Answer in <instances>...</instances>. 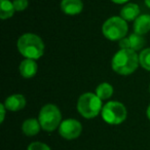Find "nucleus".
I'll return each instance as SVG.
<instances>
[{
	"label": "nucleus",
	"mask_w": 150,
	"mask_h": 150,
	"mask_svg": "<svg viewBox=\"0 0 150 150\" xmlns=\"http://www.w3.org/2000/svg\"><path fill=\"white\" fill-rule=\"evenodd\" d=\"M20 73H21L22 77L24 78H32L34 77L37 73L38 65L36 63V60L33 59H27L25 58L20 64Z\"/></svg>",
	"instance_id": "nucleus-11"
},
{
	"label": "nucleus",
	"mask_w": 150,
	"mask_h": 150,
	"mask_svg": "<svg viewBox=\"0 0 150 150\" xmlns=\"http://www.w3.org/2000/svg\"><path fill=\"white\" fill-rule=\"evenodd\" d=\"M119 47L125 50H132L138 52V50H144L145 45V38L143 35H139L137 33H132L129 36H125L121 40H119Z\"/></svg>",
	"instance_id": "nucleus-8"
},
{
	"label": "nucleus",
	"mask_w": 150,
	"mask_h": 150,
	"mask_svg": "<svg viewBox=\"0 0 150 150\" xmlns=\"http://www.w3.org/2000/svg\"><path fill=\"white\" fill-rule=\"evenodd\" d=\"M59 134L66 140H74L82 133V125L74 118H67L61 122L59 127Z\"/></svg>",
	"instance_id": "nucleus-7"
},
{
	"label": "nucleus",
	"mask_w": 150,
	"mask_h": 150,
	"mask_svg": "<svg viewBox=\"0 0 150 150\" xmlns=\"http://www.w3.org/2000/svg\"><path fill=\"white\" fill-rule=\"evenodd\" d=\"M38 120L41 129L45 132H54L59 129L62 122V113L57 105L46 104L40 109L38 114Z\"/></svg>",
	"instance_id": "nucleus-5"
},
{
	"label": "nucleus",
	"mask_w": 150,
	"mask_h": 150,
	"mask_svg": "<svg viewBox=\"0 0 150 150\" xmlns=\"http://www.w3.org/2000/svg\"><path fill=\"white\" fill-rule=\"evenodd\" d=\"M4 106L7 109V111L11 112H17V111L23 110L25 108L27 101L26 98L21 94H13L11 96L7 97L4 101Z\"/></svg>",
	"instance_id": "nucleus-9"
},
{
	"label": "nucleus",
	"mask_w": 150,
	"mask_h": 150,
	"mask_svg": "<svg viewBox=\"0 0 150 150\" xmlns=\"http://www.w3.org/2000/svg\"><path fill=\"white\" fill-rule=\"evenodd\" d=\"M16 13L13 1L11 0H0V18L1 20L11 19Z\"/></svg>",
	"instance_id": "nucleus-15"
},
{
	"label": "nucleus",
	"mask_w": 150,
	"mask_h": 150,
	"mask_svg": "<svg viewBox=\"0 0 150 150\" xmlns=\"http://www.w3.org/2000/svg\"><path fill=\"white\" fill-rule=\"evenodd\" d=\"M20 54L27 59L38 60L44 54V42L34 33H25L20 36L17 42Z\"/></svg>",
	"instance_id": "nucleus-2"
},
{
	"label": "nucleus",
	"mask_w": 150,
	"mask_h": 150,
	"mask_svg": "<svg viewBox=\"0 0 150 150\" xmlns=\"http://www.w3.org/2000/svg\"><path fill=\"white\" fill-rule=\"evenodd\" d=\"M61 9L65 15H79L83 9V2H82V0H62Z\"/></svg>",
	"instance_id": "nucleus-10"
},
{
	"label": "nucleus",
	"mask_w": 150,
	"mask_h": 150,
	"mask_svg": "<svg viewBox=\"0 0 150 150\" xmlns=\"http://www.w3.org/2000/svg\"><path fill=\"white\" fill-rule=\"evenodd\" d=\"M146 115H147V118L150 120V104H149V106H148L147 110H146Z\"/></svg>",
	"instance_id": "nucleus-22"
},
{
	"label": "nucleus",
	"mask_w": 150,
	"mask_h": 150,
	"mask_svg": "<svg viewBox=\"0 0 150 150\" xmlns=\"http://www.w3.org/2000/svg\"><path fill=\"white\" fill-rule=\"evenodd\" d=\"M101 115L106 123L117 125L122 123L127 119V111L122 103L118 101H109L103 106Z\"/></svg>",
	"instance_id": "nucleus-6"
},
{
	"label": "nucleus",
	"mask_w": 150,
	"mask_h": 150,
	"mask_svg": "<svg viewBox=\"0 0 150 150\" xmlns=\"http://www.w3.org/2000/svg\"><path fill=\"white\" fill-rule=\"evenodd\" d=\"M140 16V7L136 3H125L120 11V17L127 22L135 21Z\"/></svg>",
	"instance_id": "nucleus-13"
},
{
	"label": "nucleus",
	"mask_w": 150,
	"mask_h": 150,
	"mask_svg": "<svg viewBox=\"0 0 150 150\" xmlns=\"http://www.w3.org/2000/svg\"><path fill=\"white\" fill-rule=\"evenodd\" d=\"M13 3L16 11H24L25 9H27L28 5H29L28 0H13Z\"/></svg>",
	"instance_id": "nucleus-19"
},
{
	"label": "nucleus",
	"mask_w": 150,
	"mask_h": 150,
	"mask_svg": "<svg viewBox=\"0 0 150 150\" xmlns=\"http://www.w3.org/2000/svg\"><path fill=\"white\" fill-rule=\"evenodd\" d=\"M140 66L147 71H150V47L144 48L139 54Z\"/></svg>",
	"instance_id": "nucleus-17"
},
{
	"label": "nucleus",
	"mask_w": 150,
	"mask_h": 150,
	"mask_svg": "<svg viewBox=\"0 0 150 150\" xmlns=\"http://www.w3.org/2000/svg\"><path fill=\"white\" fill-rule=\"evenodd\" d=\"M144 2H145L146 6L149 7V8H150V0H144Z\"/></svg>",
	"instance_id": "nucleus-23"
},
{
	"label": "nucleus",
	"mask_w": 150,
	"mask_h": 150,
	"mask_svg": "<svg viewBox=\"0 0 150 150\" xmlns=\"http://www.w3.org/2000/svg\"><path fill=\"white\" fill-rule=\"evenodd\" d=\"M41 129V125L38 118H28L22 125V132L28 137L36 136Z\"/></svg>",
	"instance_id": "nucleus-14"
},
{
	"label": "nucleus",
	"mask_w": 150,
	"mask_h": 150,
	"mask_svg": "<svg viewBox=\"0 0 150 150\" xmlns=\"http://www.w3.org/2000/svg\"><path fill=\"white\" fill-rule=\"evenodd\" d=\"M139 54L132 50L120 48L113 56L111 61V68L115 73L127 76L134 73L139 67Z\"/></svg>",
	"instance_id": "nucleus-1"
},
{
	"label": "nucleus",
	"mask_w": 150,
	"mask_h": 150,
	"mask_svg": "<svg viewBox=\"0 0 150 150\" xmlns=\"http://www.w3.org/2000/svg\"><path fill=\"white\" fill-rule=\"evenodd\" d=\"M110 1H112L115 4H125V3L129 2V0H110Z\"/></svg>",
	"instance_id": "nucleus-21"
},
{
	"label": "nucleus",
	"mask_w": 150,
	"mask_h": 150,
	"mask_svg": "<svg viewBox=\"0 0 150 150\" xmlns=\"http://www.w3.org/2000/svg\"><path fill=\"white\" fill-rule=\"evenodd\" d=\"M149 88V93H150V84H149V88Z\"/></svg>",
	"instance_id": "nucleus-24"
},
{
	"label": "nucleus",
	"mask_w": 150,
	"mask_h": 150,
	"mask_svg": "<svg viewBox=\"0 0 150 150\" xmlns=\"http://www.w3.org/2000/svg\"><path fill=\"white\" fill-rule=\"evenodd\" d=\"M6 110H7V109L5 108L4 104L0 105V112H1V116H0V122H1V123H3V121H4L5 114H6Z\"/></svg>",
	"instance_id": "nucleus-20"
},
{
	"label": "nucleus",
	"mask_w": 150,
	"mask_h": 150,
	"mask_svg": "<svg viewBox=\"0 0 150 150\" xmlns=\"http://www.w3.org/2000/svg\"><path fill=\"white\" fill-rule=\"evenodd\" d=\"M27 150H52L50 147L47 144L43 143V142H32L29 146H28Z\"/></svg>",
	"instance_id": "nucleus-18"
},
{
	"label": "nucleus",
	"mask_w": 150,
	"mask_h": 150,
	"mask_svg": "<svg viewBox=\"0 0 150 150\" xmlns=\"http://www.w3.org/2000/svg\"><path fill=\"white\" fill-rule=\"evenodd\" d=\"M96 93H84L78 98L77 110L82 117L92 119L97 117L102 111L104 105Z\"/></svg>",
	"instance_id": "nucleus-3"
},
{
	"label": "nucleus",
	"mask_w": 150,
	"mask_h": 150,
	"mask_svg": "<svg viewBox=\"0 0 150 150\" xmlns=\"http://www.w3.org/2000/svg\"><path fill=\"white\" fill-rule=\"evenodd\" d=\"M113 86L108 82H102L96 88V95L101 100H108L113 95Z\"/></svg>",
	"instance_id": "nucleus-16"
},
{
	"label": "nucleus",
	"mask_w": 150,
	"mask_h": 150,
	"mask_svg": "<svg viewBox=\"0 0 150 150\" xmlns=\"http://www.w3.org/2000/svg\"><path fill=\"white\" fill-rule=\"evenodd\" d=\"M129 31V26L125 20L119 16L109 18L102 26V33L105 38L111 41H119L125 38Z\"/></svg>",
	"instance_id": "nucleus-4"
},
{
	"label": "nucleus",
	"mask_w": 150,
	"mask_h": 150,
	"mask_svg": "<svg viewBox=\"0 0 150 150\" xmlns=\"http://www.w3.org/2000/svg\"><path fill=\"white\" fill-rule=\"evenodd\" d=\"M134 32L139 35H145L150 31V15H140L134 21Z\"/></svg>",
	"instance_id": "nucleus-12"
}]
</instances>
